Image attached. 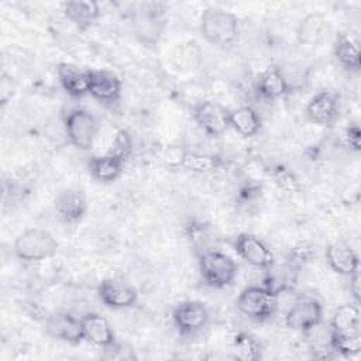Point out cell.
Instances as JSON below:
<instances>
[{
    "mask_svg": "<svg viewBox=\"0 0 361 361\" xmlns=\"http://www.w3.org/2000/svg\"><path fill=\"white\" fill-rule=\"evenodd\" d=\"M80 319L83 324L85 340L103 348H110L116 345V336L113 327L106 317L99 313H86Z\"/></svg>",
    "mask_w": 361,
    "mask_h": 361,
    "instance_id": "d6986e66",
    "label": "cell"
},
{
    "mask_svg": "<svg viewBox=\"0 0 361 361\" xmlns=\"http://www.w3.org/2000/svg\"><path fill=\"white\" fill-rule=\"evenodd\" d=\"M131 147H133V144H131L130 135L127 134V131L120 130V131L116 134V137H114V140H113L111 149H110L109 152L113 154V155H116V157H118V158H121L123 161H126L127 157H128L130 152H131Z\"/></svg>",
    "mask_w": 361,
    "mask_h": 361,
    "instance_id": "f1b7e54d",
    "label": "cell"
},
{
    "mask_svg": "<svg viewBox=\"0 0 361 361\" xmlns=\"http://www.w3.org/2000/svg\"><path fill=\"white\" fill-rule=\"evenodd\" d=\"M14 92H16L14 82L11 80V78L3 75L1 83H0V99H1V104H6V103L13 97Z\"/></svg>",
    "mask_w": 361,
    "mask_h": 361,
    "instance_id": "1f68e13d",
    "label": "cell"
},
{
    "mask_svg": "<svg viewBox=\"0 0 361 361\" xmlns=\"http://www.w3.org/2000/svg\"><path fill=\"white\" fill-rule=\"evenodd\" d=\"M219 166V158L214 155L199 154L195 151L185 149L180 168L195 172V173H207L214 171Z\"/></svg>",
    "mask_w": 361,
    "mask_h": 361,
    "instance_id": "83f0119b",
    "label": "cell"
},
{
    "mask_svg": "<svg viewBox=\"0 0 361 361\" xmlns=\"http://www.w3.org/2000/svg\"><path fill=\"white\" fill-rule=\"evenodd\" d=\"M65 17L79 30L89 28L102 14L100 6L90 0H72L62 4Z\"/></svg>",
    "mask_w": 361,
    "mask_h": 361,
    "instance_id": "7402d4cb",
    "label": "cell"
},
{
    "mask_svg": "<svg viewBox=\"0 0 361 361\" xmlns=\"http://www.w3.org/2000/svg\"><path fill=\"white\" fill-rule=\"evenodd\" d=\"M230 353L238 361H257L261 358V345L248 333H238L231 341Z\"/></svg>",
    "mask_w": 361,
    "mask_h": 361,
    "instance_id": "484cf974",
    "label": "cell"
},
{
    "mask_svg": "<svg viewBox=\"0 0 361 361\" xmlns=\"http://www.w3.org/2000/svg\"><path fill=\"white\" fill-rule=\"evenodd\" d=\"M164 7L158 3L144 4L135 14L134 31L135 35L145 44H155L164 28Z\"/></svg>",
    "mask_w": 361,
    "mask_h": 361,
    "instance_id": "8fae6325",
    "label": "cell"
},
{
    "mask_svg": "<svg viewBox=\"0 0 361 361\" xmlns=\"http://www.w3.org/2000/svg\"><path fill=\"white\" fill-rule=\"evenodd\" d=\"M54 207L62 220L66 223H76L85 216L87 210V200L80 189L68 188L56 195Z\"/></svg>",
    "mask_w": 361,
    "mask_h": 361,
    "instance_id": "2e32d148",
    "label": "cell"
},
{
    "mask_svg": "<svg viewBox=\"0 0 361 361\" xmlns=\"http://www.w3.org/2000/svg\"><path fill=\"white\" fill-rule=\"evenodd\" d=\"M200 32L213 45H231L238 37V18L223 8L209 7L200 17Z\"/></svg>",
    "mask_w": 361,
    "mask_h": 361,
    "instance_id": "6da1fadb",
    "label": "cell"
},
{
    "mask_svg": "<svg viewBox=\"0 0 361 361\" xmlns=\"http://www.w3.org/2000/svg\"><path fill=\"white\" fill-rule=\"evenodd\" d=\"M63 130L69 142L79 149H90L97 134V121L85 109H72L63 118Z\"/></svg>",
    "mask_w": 361,
    "mask_h": 361,
    "instance_id": "5b68a950",
    "label": "cell"
},
{
    "mask_svg": "<svg viewBox=\"0 0 361 361\" xmlns=\"http://www.w3.org/2000/svg\"><path fill=\"white\" fill-rule=\"evenodd\" d=\"M228 113L224 106L212 100H200L192 109L193 120L210 137H220L230 127Z\"/></svg>",
    "mask_w": 361,
    "mask_h": 361,
    "instance_id": "52a82bcc",
    "label": "cell"
},
{
    "mask_svg": "<svg viewBox=\"0 0 361 361\" xmlns=\"http://www.w3.org/2000/svg\"><path fill=\"white\" fill-rule=\"evenodd\" d=\"M230 127L243 137H254L261 128V116L251 106H240L228 113Z\"/></svg>",
    "mask_w": 361,
    "mask_h": 361,
    "instance_id": "603a6c76",
    "label": "cell"
},
{
    "mask_svg": "<svg viewBox=\"0 0 361 361\" xmlns=\"http://www.w3.org/2000/svg\"><path fill=\"white\" fill-rule=\"evenodd\" d=\"M290 92L285 72L278 66L267 68L257 80V93L265 100L279 99Z\"/></svg>",
    "mask_w": 361,
    "mask_h": 361,
    "instance_id": "44dd1931",
    "label": "cell"
},
{
    "mask_svg": "<svg viewBox=\"0 0 361 361\" xmlns=\"http://www.w3.org/2000/svg\"><path fill=\"white\" fill-rule=\"evenodd\" d=\"M345 141L348 147L354 151H360L361 147V131L358 124H351L345 130Z\"/></svg>",
    "mask_w": 361,
    "mask_h": 361,
    "instance_id": "4dcf8cb0",
    "label": "cell"
},
{
    "mask_svg": "<svg viewBox=\"0 0 361 361\" xmlns=\"http://www.w3.org/2000/svg\"><path fill=\"white\" fill-rule=\"evenodd\" d=\"M56 76L62 89L72 97H82L89 93V71L68 62H61Z\"/></svg>",
    "mask_w": 361,
    "mask_h": 361,
    "instance_id": "ffe728a7",
    "label": "cell"
},
{
    "mask_svg": "<svg viewBox=\"0 0 361 361\" xmlns=\"http://www.w3.org/2000/svg\"><path fill=\"white\" fill-rule=\"evenodd\" d=\"M350 293L354 299L355 303H360V298H361V286H360V269H357L355 272H353L350 276Z\"/></svg>",
    "mask_w": 361,
    "mask_h": 361,
    "instance_id": "d6a6232c",
    "label": "cell"
},
{
    "mask_svg": "<svg viewBox=\"0 0 361 361\" xmlns=\"http://www.w3.org/2000/svg\"><path fill=\"white\" fill-rule=\"evenodd\" d=\"M233 247L245 262L255 268L268 269L275 264V257L271 248L254 234H238L233 241Z\"/></svg>",
    "mask_w": 361,
    "mask_h": 361,
    "instance_id": "9c48e42d",
    "label": "cell"
},
{
    "mask_svg": "<svg viewBox=\"0 0 361 361\" xmlns=\"http://www.w3.org/2000/svg\"><path fill=\"white\" fill-rule=\"evenodd\" d=\"M333 331H358L361 330L360 323V307L358 303H344L338 306L329 323Z\"/></svg>",
    "mask_w": 361,
    "mask_h": 361,
    "instance_id": "d4e9b609",
    "label": "cell"
},
{
    "mask_svg": "<svg viewBox=\"0 0 361 361\" xmlns=\"http://www.w3.org/2000/svg\"><path fill=\"white\" fill-rule=\"evenodd\" d=\"M124 162L126 161L121 158L107 152L104 155L92 157L89 161V171L92 176L99 182H113L121 175Z\"/></svg>",
    "mask_w": 361,
    "mask_h": 361,
    "instance_id": "cb8c5ba5",
    "label": "cell"
},
{
    "mask_svg": "<svg viewBox=\"0 0 361 361\" xmlns=\"http://www.w3.org/2000/svg\"><path fill=\"white\" fill-rule=\"evenodd\" d=\"M58 251L55 237L42 228H28L14 241V254L18 259L35 262L52 258Z\"/></svg>",
    "mask_w": 361,
    "mask_h": 361,
    "instance_id": "7a4b0ae2",
    "label": "cell"
},
{
    "mask_svg": "<svg viewBox=\"0 0 361 361\" xmlns=\"http://www.w3.org/2000/svg\"><path fill=\"white\" fill-rule=\"evenodd\" d=\"M199 272L207 286L224 288L234 281L237 264L221 251L204 250L199 254Z\"/></svg>",
    "mask_w": 361,
    "mask_h": 361,
    "instance_id": "3957f363",
    "label": "cell"
},
{
    "mask_svg": "<svg viewBox=\"0 0 361 361\" xmlns=\"http://www.w3.org/2000/svg\"><path fill=\"white\" fill-rule=\"evenodd\" d=\"M360 44V35L355 31H343L336 37L334 56L338 63L350 72H358L361 68Z\"/></svg>",
    "mask_w": 361,
    "mask_h": 361,
    "instance_id": "e0dca14e",
    "label": "cell"
},
{
    "mask_svg": "<svg viewBox=\"0 0 361 361\" xmlns=\"http://www.w3.org/2000/svg\"><path fill=\"white\" fill-rule=\"evenodd\" d=\"M323 320L322 303L314 296H299L285 314V324L305 333Z\"/></svg>",
    "mask_w": 361,
    "mask_h": 361,
    "instance_id": "8992f818",
    "label": "cell"
},
{
    "mask_svg": "<svg viewBox=\"0 0 361 361\" xmlns=\"http://www.w3.org/2000/svg\"><path fill=\"white\" fill-rule=\"evenodd\" d=\"M99 299L110 309H126L135 305L137 290L120 279H104L97 286Z\"/></svg>",
    "mask_w": 361,
    "mask_h": 361,
    "instance_id": "7c38bea8",
    "label": "cell"
},
{
    "mask_svg": "<svg viewBox=\"0 0 361 361\" xmlns=\"http://www.w3.org/2000/svg\"><path fill=\"white\" fill-rule=\"evenodd\" d=\"M235 305L244 316L255 322H264L278 310V295L265 286H247L238 295Z\"/></svg>",
    "mask_w": 361,
    "mask_h": 361,
    "instance_id": "277c9868",
    "label": "cell"
},
{
    "mask_svg": "<svg viewBox=\"0 0 361 361\" xmlns=\"http://www.w3.org/2000/svg\"><path fill=\"white\" fill-rule=\"evenodd\" d=\"M89 71V94L94 99L113 103L120 99L121 80L120 78L106 69H87Z\"/></svg>",
    "mask_w": 361,
    "mask_h": 361,
    "instance_id": "4fadbf2b",
    "label": "cell"
},
{
    "mask_svg": "<svg viewBox=\"0 0 361 361\" xmlns=\"http://www.w3.org/2000/svg\"><path fill=\"white\" fill-rule=\"evenodd\" d=\"M338 114V102L334 93L322 90L316 93L305 107V116L317 126H330Z\"/></svg>",
    "mask_w": 361,
    "mask_h": 361,
    "instance_id": "9a60e30c",
    "label": "cell"
},
{
    "mask_svg": "<svg viewBox=\"0 0 361 361\" xmlns=\"http://www.w3.org/2000/svg\"><path fill=\"white\" fill-rule=\"evenodd\" d=\"M296 35L302 45H322L331 35V24L324 14L309 13L300 20Z\"/></svg>",
    "mask_w": 361,
    "mask_h": 361,
    "instance_id": "5bb4252c",
    "label": "cell"
},
{
    "mask_svg": "<svg viewBox=\"0 0 361 361\" xmlns=\"http://www.w3.org/2000/svg\"><path fill=\"white\" fill-rule=\"evenodd\" d=\"M209 310L199 300H183L172 310V320L178 331L183 336L196 334L209 322Z\"/></svg>",
    "mask_w": 361,
    "mask_h": 361,
    "instance_id": "ba28073f",
    "label": "cell"
},
{
    "mask_svg": "<svg viewBox=\"0 0 361 361\" xmlns=\"http://www.w3.org/2000/svg\"><path fill=\"white\" fill-rule=\"evenodd\" d=\"M331 348L343 357H353L361 351V330L358 331H333L330 338Z\"/></svg>",
    "mask_w": 361,
    "mask_h": 361,
    "instance_id": "4316f807",
    "label": "cell"
},
{
    "mask_svg": "<svg viewBox=\"0 0 361 361\" xmlns=\"http://www.w3.org/2000/svg\"><path fill=\"white\" fill-rule=\"evenodd\" d=\"M185 154V148L172 145L168 147L164 152V162L169 166V168H180V162Z\"/></svg>",
    "mask_w": 361,
    "mask_h": 361,
    "instance_id": "f546056e",
    "label": "cell"
},
{
    "mask_svg": "<svg viewBox=\"0 0 361 361\" xmlns=\"http://www.w3.org/2000/svg\"><path fill=\"white\" fill-rule=\"evenodd\" d=\"M326 259L329 267L338 275L350 276L360 269V259L350 244L344 241H334L326 248Z\"/></svg>",
    "mask_w": 361,
    "mask_h": 361,
    "instance_id": "ac0fdd59",
    "label": "cell"
},
{
    "mask_svg": "<svg viewBox=\"0 0 361 361\" xmlns=\"http://www.w3.org/2000/svg\"><path fill=\"white\" fill-rule=\"evenodd\" d=\"M48 336L69 344H79L85 340L82 319L68 312H54L45 319Z\"/></svg>",
    "mask_w": 361,
    "mask_h": 361,
    "instance_id": "30bf717a",
    "label": "cell"
}]
</instances>
